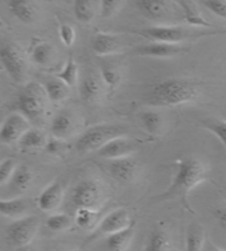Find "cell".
Returning a JSON list of instances; mask_svg holds the SVG:
<instances>
[{"mask_svg":"<svg viewBox=\"0 0 226 251\" xmlns=\"http://www.w3.org/2000/svg\"><path fill=\"white\" fill-rule=\"evenodd\" d=\"M126 134L127 131L123 126L115 124L95 125L80 134L75 142V149L81 153L98 151L112 139Z\"/></svg>","mask_w":226,"mask_h":251,"instance_id":"cell-3","label":"cell"},{"mask_svg":"<svg viewBox=\"0 0 226 251\" xmlns=\"http://www.w3.org/2000/svg\"><path fill=\"white\" fill-rule=\"evenodd\" d=\"M64 197V188L60 182H52L38 197V207L45 213H51L57 209Z\"/></svg>","mask_w":226,"mask_h":251,"instance_id":"cell-17","label":"cell"},{"mask_svg":"<svg viewBox=\"0 0 226 251\" xmlns=\"http://www.w3.org/2000/svg\"><path fill=\"white\" fill-rule=\"evenodd\" d=\"M98 216L97 209L78 208L75 213V224L84 230H90L98 225Z\"/></svg>","mask_w":226,"mask_h":251,"instance_id":"cell-31","label":"cell"},{"mask_svg":"<svg viewBox=\"0 0 226 251\" xmlns=\"http://www.w3.org/2000/svg\"><path fill=\"white\" fill-rule=\"evenodd\" d=\"M48 100L43 85L31 82L18 94L17 108L30 122H37L44 115Z\"/></svg>","mask_w":226,"mask_h":251,"instance_id":"cell-4","label":"cell"},{"mask_svg":"<svg viewBox=\"0 0 226 251\" xmlns=\"http://www.w3.org/2000/svg\"><path fill=\"white\" fill-rule=\"evenodd\" d=\"M0 61L8 76L16 83H24L27 76V61L24 52L12 43L2 44L0 50Z\"/></svg>","mask_w":226,"mask_h":251,"instance_id":"cell-8","label":"cell"},{"mask_svg":"<svg viewBox=\"0 0 226 251\" xmlns=\"http://www.w3.org/2000/svg\"><path fill=\"white\" fill-rule=\"evenodd\" d=\"M56 77L63 80L70 87H73L79 83V66L73 56H69L63 69L56 74Z\"/></svg>","mask_w":226,"mask_h":251,"instance_id":"cell-32","label":"cell"},{"mask_svg":"<svg viewBox=\"0 0 226 251\" xmlns=\"http://www.w3.org/2000/svg\"><path fill=\"white\" fill-rule=\"evenodd\" d=\"M105 200V188L97 178H85L76 184L71 193L72 204L78 208L98 209Z\"/></svg>","mask_w":226,"mask_h":251,"instance_id":"cell-5","label":"cell"},{"mask_svg":"<svg viewBox=\"0 0 226 251\" xmlns=\"http://www.w3.org/2000/svg\"><path fill=\"white\" fill-rule=\"evenodd\" d=\"M213 214L221 228L226 231V204L216 208L213 212Z\"/></svg>","mask_w":226,"mask_h":251,"instance_id":"cell-41","label":"cell"},{"mask_svg":"<svg viewBox=\"0 0 226 251\" xmlns=\"http://www.w3.org/2000/svg\"><path fill=\"white\" fill-rule=\"evenodd\" d=\"M108 161H110L107 164L108 173L116 181L121 183H133L138 177L140 165L138 161L133 159L132 156Z\"/></svg>","mask_w":226,"mask_h":251,"instance_id":"cell-11","label":"cell"},{"mask_svg":"<svg viewBox=\"0 0 226 251\" xmlns=\"http://www.w3.org/2000/svg\"><path fill=\"white\" fill-rule=\"evenodd\" d=\"M209 180L207 167L197 158H184L177 164V172L171 182V185L161 194L152 197L153 201L178 200L185 208L191 212L188 196L194 187Z\"/></svg>","mask_w":226,"mask_h":251,"instance_id":"cell-2","label":"cell"},{"mask_svg":"<svg viewBox=\"0 0 226 251\" xmlns=\"http://www.w3.org/2000/svg\"><path fill=\"white\" fill-rule=\"evenodd\" d=\"M203 127L209 130L219 140L223 143L226 149V120L224 119H207L202 122Z\"/></svg>","mask_w":226,"mask_h":251,"instance_id":"cell-35","label":"cell"},{"mask_svg":"<svg viewBox=\"0 0 226 251\" xmlns=\"http://www.w3.org/2000/svg\"><path fill=\"white\" fill-rule=\"evenodd\" d=\"M58 34H60L62 43L64 44L66 48H71L74 46L76 40V31L71 25H61L60 29H58Z\"/></svg>","mask_w":226,"mask_h":251,"instance_id":"cell-39","label":"cell"},{"mask_svg":"<svg viewBox=\"0 0 226 251\" xmlns=\"http://www.w3.org/2000/svg\"><path fill=\"white\" fill-rule=\"evenodd\" d=\"M140 141L127 136H120L112 139L105 146L97 151V154L103 159L115 160L132 156L138 150Z\"/></svg>","mask_w":226,"mask_h":251,"instance_id":"cell-10","label":"cell"},{"mask_svg":"<svg viewBox=\"0 0 226 251\" xmlns=\"http://www.w3.org/2000/svg\"><path fill=\"white\" fill-rule=\"evenodd\" d=\"M17 251H35V250L31 247L30 245H27V246H22V247H18Z\"/></svg>","mask_w":226,"mask_h":251,"instance_id":"cell-42","label":"cell"},{"mask_svg":"<svg viewBox=\"0 0 226 251\" xmlns=\"http://www.w3.org/2000/svg\"><path fill=\"white\" fill-rule=\"evenodd\" d=\"M39 228L40 219L37 216H24L9 224L4 234L8 243L18 248L32 243Z\"/></svg>","mask_w":226,"mask_h":251,"instance_id":"cell-7","label":"cell"},{"mask_svg":"<svg viewBox=\"0 0 226 251\" xmlns=\"http://www.w3.org/2000/svg\"><path fill=\"white\" fill-rule=\"evenodd\" d=\"M17 168L18 164L12 158H7L1 161L0 163V185L4 186L8 184Z\"/></svg>","mask_w":226,"mask_h":251,"instance_id":"cell-36","label":"cell"},{"mask_svg":"<svg viewBox=\"0 0 226 251\" xmlns=\"http://www.w3.org/2000/svg\"><path fill=\"white\" fill-rule=\"evenodd\" d=\"M30 120L19 111L8 115L0 129V140L4 145L18 143L21 137L30 129Z\"/></svg>","mask_w":226,"mask_h":251,"instance_id":"cell-9","label":"cell"},{"mask_svg":"<svg viewBox=\"0 0 226 251\" xmlns=\"http://www.w3.org/2000/svg\"><path fill=\"white\" fill-rule=\"evenodd\" d=\"M61 251H67V250H61Z\"/></svg>","mask_w":226,"mask_h":251,"instance_id":"cell-45","label":"cell"},{"mask_svg":"<svg viewBox=\"0 0 226 251\" xmlns=\"http://www.w3.org/2000/svg\"><path fill=\"white\" fill-rule=\"evenodd\" d=\"M172 241L169 232L162 227H155L149 235L143 251H171Z\"/></svg>","mask_w":226,"mask_h":251,"instance_id":"cell-21","label":"cell"},{"mask_svg":"<svg viewBox=\"0 0 226 251\" xmlns=\"http://www.w3.org/2000/svg\"><path fill=\"white\" fill-rule=\"evenodd\" d=\"M205 243V230L202 225L192 222L187 228L185 234V250L203 251Z\"/></svg>","mask_w":226,"mask_h":251,"instance_id":"cell-24","label":"cell"},{"mask_svg":"<svg viewBox=\"0 0 226 251\" xmlns=\"http://www.w3.org/2000/svg\"><path fill=\"white\" fill-rule=\"evenodd\" d=\"M139 120L142 128L150 136H159L164 129L165 120L159 111L143 110L139 114Z\"/></svg>","mask_w":226,"mask_h":251,"instance_id":"cell-27","label":"cell"},{"mask_svg":"<svg viewBox=\"0 0 226 251\" xmlns=\"http://www.w3.org/2000/svg\"><path fill=\"white\" fill-rule=\"evenodd\" d=\"M135 222L126 229L108 235L106 248L108 251H127L135 237Z\"/></svg>","mask_w":226,"mask_h":251,"instance_id":"cell-20","label":"cell"},{"mask_svg":"<svg viewBox=\"0 0 226 251\" xmlns=\"http://www.w3.org/2000/svg\"><path fill=\"white\" fill-rule=\"evenodd\" d=\"M136 8L141 15L152 21H162L169 16L166 0H136Z\"/></svg>","mask_w":226,"mask_h":251,"instance_id":"cell-19","label":"cell"},{"mask_svg":"<svg viewBox=\"0 0 226 251\" xmlns=\"http://www.w3.org/2000/svg\"><path fill=\"white\" fill-rule=\"evenodd\" d=\"M63 149V143L61 139L57 138H52L48 140L47 146H45V150H47L49 153L51 154H57L58 152H61Z\"/></svg>","mask_w":226,"mask_h":251,"instance_id":"cell-40","label":"cell"},{"mask_svg":"<svg viewBox=\"0 0 226 251\" xmlns=\"http://www.w3.org/2000/svg\"><path fill=\"white\" fill-rule=\"evenodd\" d=\"M8 9L24 25H32L39 16L38 6L33 0H8Z\"/></svg>","mask_w":226,"mask_h":251,"instance_id":"cell-18","label":"cell"},{"mask_svg":"<svg viewBox=\"0 0 226 251\" xmlns=\"http://www.w3.org/2000/svg\"><path fill=\"white\" fill-rule=\"evenodd\" d=\"M43 87L45 89V93H47L49 100L52 102H61L70 96L71 87L60 78L56 77V76L45 79Z\"/></svg>","mask_w":226,"mask_h":251,"instance_id":"cell-23","label":"cell"},{"mask_svg":"<svg viewBox=\"0 0 226 251\" xmlns=\"http://www.w3.org/2000/svg\"><path fill=\"white\" fill-rule=\"evenodd\" d=\"M105 84L102 78L95 75H88L81 80L79 84V93L82 101L85 104L93 105L102 100L105 93Z\"/></svg>","mask_w":226,"mask_h":251,"instance_id":"cell-16","label":"cell"},{"mask_svg":"<svg viewBox=\"0 0 226 251\" xmlns=\"http://www.w3.org/2000/svg\"><path fill=\"white\" fill-rule=\"evenodd\" d=\"M73 12L76 20L82 24H89L95 17L93 0H74Z\"/></svg>","mask_w":226,"mask_h":251,"instance_id":"cell-33","label":"cell"},{"mask_svg":"<svg viewBox=\"0 0 226 251\" xmlns=\"http://www.w3.org/2000/svg\"><path fill=\"white\" fill-rule=\"evenodd\" d=\"M79 126L80 123L78 116L70 110L64 109L58 111L54 116L51 122V126H50V131H51L54 138L64 140V139L73 136L76 130L79 129Z\"/></svg>","mask_w":226,"mask_h":251,"instance_id":"cell-13","label":"cell"},{"mask_svg":"<svg viewBox=\"0 0 226 251\" xmlns=\"http://www.w3.org/2000/svg\"><path fill=\"white\" fill-rule=\"evenodd\" d=\"M185 51V48L181 44L155 42L142 44L134 49L133 54L143 57H156V59H170L177 56Z\"/></svg>","mask_w":226,"mask_h":251,"instance_id":"cell-12","label":"cell"},{"mask_svg":"<svg viewBox=\"0 0 226 251\" xmlns=\"http://www.w3.org/2000/svg\"><path fill=\"white\" fill-rule=\"evenodd\" d=\"M56 56V49L49 42H40L31 51V59L35 64L45 66L51 63Z\"/></svg>","mask_w":226,"mask_h":251,"instance_id":"cell-30","label":"cell"},{"mask_svg":"<svg viewBox=\"0 0 226 251\" xmlns=\"http://www.w3.org/2000/svg\"><path fill=\"white\" fill-rule=\"evenodd\" d=\"M90 47L96 55L108 56L119 53L124 48V42L118 34L97 33L92 39Z\"/></svg>","mask_w":226,"mask_h":251,"instance_id":"cell-15","label":"cell"},{"mask_svg":"<svg viewBox=\"0 0 226 251\" xmlns=\"http://www.w3.org/2000/svg\"><path fill=\"white\" fill-rule=\"evenodd\" d=\"M218 33H220V34H226V29H222V30H220V31H216V34Z\"/></svg>","mask_w":226,"mask_h":251,"instance_id":"cell-43","label":"cell"},{"mask_svg":"<svg viewBox=\"0 0 226 251\" xmlns=\"http://www.w3.org/2000/svg\"><path fill=\"white\" fill-rule=\"evenodd\" d=\"M47 227L54 232H63L69 230L73 226V219L64 213H57L49 216L47 219Z\"/></svg>","mask_w":226,"mask_h":251,"instance_id":"cell-34","label":"cell"},{"mask_svg":"<svg viewBox=\"0 0 226 251\" xmlns=\"http://www.w3.org/2000/svg\"><path fill=\"white\" fill-rule=\"evenodd\" d=\"M134 222L126 208H117L108 213L98 223L97 230L104 235H112L128 228Z\"/></svg>","mask_w":226,"mask_h":251,"instance_id":"cell-14","label":"cell"},{"mask_svg":"<svg viewBox=\"0 0 226 251\" xmlns=\"http://www.w3.org/2000/svg\"><path fill=\"white\" fill-rule=\"evenodd\" d=\"M212 251H226V250H223V249L218 248V247H213V250H212Z\"/></svg>","mask_w":226,"mask_h":251,"instance_id":"cell-44","label":"cell"},{"mask_svg":"<svg viewBox=\"0 0 226 251\" xmlns=\"http://www.w3.org/2000/svg\"><path fill=\"white\" fill-rule=\"evenodd\" d=\"M47 143L48 138L42 130L30 128L18 141V146L26 151H31L42 149V148H45Z\"/></svg>","mask_w":226,"mask_h":251,"instance_id":"cell-26","label":"cell"},{"mask_svg":"<svg viewBox=\"0 0 226 251\" xmlns=\"http://www.w3.org/2000/svg\"><path fill=\"white\" fill-rule=\"evenodd\" d=\"M32 182L33 172L27 165L20 164L18 165V168L16 169L15 173H13V176H11L10 181H9L7 185H9V187L11 188V191L20 194V193L28 191L31 184H32Z\"/></svg>","mask_w":226,"mask_h":251,"instance_id":"cell-22","label":"cell"},{"mask_svg":"<svg viewBox=\"0 0 226 251\" xmlns=\"http://www.w3.org/2000/svg\"><path fill=\"white\" fill-rule=\"evenodd\" d=\"M201 3L216 17L226 20V0H201Z\"/></svg>","mask_w":226,"mask_h":251,"instance_id":"cell-37","label":"cell"},{"mask_svg":"<svg viewBox=\"0 0 226 251\" xmlns=\"http://www.w3.org/2000/svg\"><path fill=\"white\" fill-rule=\"evenodd\" d=\"M141 37L155 42H165V43H173V44H181L189 39L201 37L205 35V33L194 32L188 28L180 25H156L150 26V28H144L141 30L135 31Z\"/></svg>","mask_w":226,"mask_h":251,"instance_id":"cell-6","label":"cell"},{"mask_svg":"<svg viewBox=\"0 0 226 251\" xmlns=\"http://www.w3.org/2000/svg\"><path fill=\"white\" fill-rule=\"evenodd\" d=\"M121 2L123 0H101V4H99L101 17L104 19H108L114 16L120 8Z\"/></svg>","mask_w":226,"mask_h":251,"instance_id":"cell-38","label":"cell"},{"mask_svg":"<svg viewBox=\"0 0 226 251\" xmlns=\"http://www.w3.org/2000/svg\"><path fill=\"white\" fill-rule=\"evenodd\" d=\"M202 83L197 79L171 77L153 84L144 95L152 107H177L196 101L201 95Z\"/></svg>","mask_w":226,"mask_h":251,"instance_id":"cell-1","label":"cell"},{"mask_svg":"<svg viewBox=\"0 0 226 251\" xmlns=\"http://www.w3.org/2000/svg\"><path fill=\"white\" fill-rule=\"evenodd\" d=\"M99 73L103 83L110 92H114L121 82V72L114 63L102 61L99 63Z\"/></svg>","mask_w":226,"mask_h":251,"instance_id":"cell-25","label":"cell"},{"mask_svg":"<svg viewBox=\"0 0 226 251\" xmlns=\"http://www.w3.org/2000/svg\"><path fill=\"white\" fill-rule=\"evenodd\" d=\"M28 205L27 201L19 197H12V199H1L0 200V213L2 216L8 218L18 219L26 216Z\"/></svg>","mask_w":226,"mask_h":251,"instance_id":"cell-28","label":"cell"},{"mask_svg":"<svg viewBox=\"0 0 226 251\" xmlns=\"http://www.w3.org/2000/svg\"><path fill=\"white\" fill-rule=\"evenodd\" d=\"M181 9L183 12V18L185 22L191 26H203V28H211L212 25L204 17L202 16L201 11L194 4L191 0H181Z\"/></svg>","mask_w":226,"mask_h":251,"instance_id":"cell-29","label":"cell"}]
</instances>
